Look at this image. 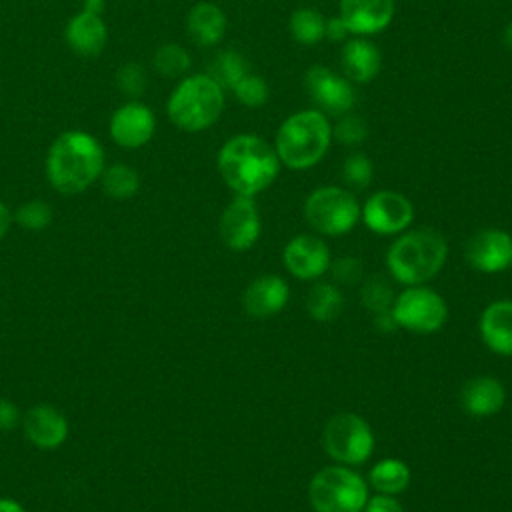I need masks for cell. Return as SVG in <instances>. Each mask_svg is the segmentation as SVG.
Segmentation results:
<instances>
[{"instance_id":"cell-1","label":"cell","mask_w":512,"mask_h":512,"mask_svg":"<svg viewBox=\"0 0 512 512\" xmlns=\"http://www.w3.org/2000/svg\"><path fill=\"white\" fill-rule=\"evenodd\" d=\"M216 164L226 186L240 196H256L266 190L280 170L274 146L254 134L228 138L218 152Z\"/></svg>"},{"instance_id":"cell-2","label":"cell","mask_w":512,"mask_h":512,"mask_svg":"<svg viewBox=\"0 0 512 512\" xmlns=\"http://www.w3.org/2000/svg\"><path fill=\"white\" fill-rule=\"evenodd\" d=\"M104 170L100 142L82 130L62 132L46 154V178L60 194L88 190Z\"/></svg>"},{"instance_id":"cell-3","label":"cell","mask_w":512,"mask_h":512,"mask_svg":"<svg viewBox=\"0 0 512 512\" xmlns=\"http://www.w3.org/2000/svg\"><path fill=\"white\" fill-rule=\"evenodd\" d=\"M330 140L332 126L328 116L320 110H302L280 124L274 150L280 164L292 170H306L326 156Z\"/></svg>"},{"instance_id":"cell-4","label":"cell","mask_w":512,"mask_h":512,"mask_svg":"<svg viewBox=\"0 0 512 512\" xmlns=\"http://www.w3.org/2000/svg\"><path fill=\"white\" fill-rule=\"evenodd\" d=\"M446 256V238L434 228H420L402 234L390 246L386 264L394 280L406 286H418L440 272Z\"/></svg>"},{"instance_id":"cell-5","label":"cell","mask_w":512,"mask_h":512,"mask_svg":"<svg viewBox=\"0 0 512 512\" xmlns=\"http://www.w3.org/2000/svg\"><path fill=\"white\" fill-rule=\"evenodd\" d=\"M224 110V90L208 74H192L176 84L166 112L170 122L184 132L210 128Z\"/></svg>"},{"instance_id":"cell-6","label":"cell","mask_w":512,"mask_h":512,"mask_svg":"<svg viewBox=\"0 0 512 512\" xmlns=\"http://www.w3.org/2000/svg\"><path fill=\"white\" fill-rule=\"evenodd\" d=\"M314 512H362L368 488L360 474L346 466H326L314 474L308 486Z\"/></svg>"},{"instance_id":"cell-7","label":"cell","mask_w":512,"mask_h":512,"mask_svg":"<svg viewBox=\"0 0 512 512\" xmlns=\"http://www.w3.org/2000/svg\"><path fill=\"white\" fill-rule=\"evenodd\" d=\"M306 222L324 236H342L360 220V204L340 186L316 188L304 202Z\"/></svg>"},{"instance_id":"cell-8","label":"cell","mask_w":512,"mask_h":512,"mask_svg":"<svg viewBox=\"0 0 512 512\" xmlns=\"http://www.w3.org/2000/svg\"><path fill=\"white\" fill-rule=\"evenodd\" d=\"M326 454L342 466L366 462L374 452V432L370 424L352 412L334 414L322 432Z\"/></svg>"},{"instance_id":"cell-9","label":"cell","mask_w":512,"mask_h":512,"mask_svg":"<svg viewBox=\"0 0 512 512\" xmlns=\"http://www.w3.org/2000/svg\"><path fill=\"white\" fill-rule=\"evenodd\" d=\"M390 310L398 326L416 334H432L440 330L448 316L442 296L422 284L408 286L392 302Z\"/></svg>"},{"instance_id":"cell-10","label":"cell","mask_w":512,"mask_h":512,"mask_svg":"<svg viewBox=\"0 0 512 512\" xmlns=\"http://www.w3.org/2000/svg\"><path fill=\"white\" fill-rule=\"evenodd\" d=\"M304 88L320 112L342 116L348 114L356 104L352 84L322 64H314L306 70Z\"/></svg>"},{"instance_id":"cell-11","label":"cell","mask_w":512,"mask_h":512,"mask_svg":"<svg viewBox=\"0 0 512 512\" xmlns=\"http://www.w3.org/2000/svg\"><path fill=\"white\" fill-rule=\"evenodd\" d=\"M260 214L254 202V196H240L224 208L218 230L222 242L234 250V252H244L252 248L260 236Z\"/></svg>"},{"instance_id":"cell-12","label":"cell","mask_w":512,"mask_h":512,"mask_svg":"<svg viewBox=\"0 0 512 512\" xmlns=\"http://www.w3.org/2000/svg\"><path fill=\"white\" fill-rule=\"evenodd\" d=\"M360 216L372 232L388 236L408 228L414 218V208L404 194L394 190H380L364 202Z\"/></svg>"},{"instance_id":"cell-13","label":"cell","mask_w":512,"mask_h":512,"mask_svg":"<svg viewBox=\"0 0 512 512\" xmlns=\"http://www.w3.org/2000/svg\"><path fill=\"white\" fill-rule=\"evenodd\" d=\"M464 258L478 272H502L512 264V236L498 228L480 230L466 242Z\"/></svg>"},{"instance_id":"cell-14","label":"cell","mask_w":512,"mask_h":512,"mask_svg":"<svg viewBox=\"0 0 512 512\" xmlns=\"http://www.w3.org/2000/svg\"><path fill=\"white\" fill-rule=\"evenodd\" d=\"M156 130L154 112L142 102H126L114 110L110 118V138L128 150L142 148Z\"/></svg>"},{"instance_id":"cell-15","label":"cell","mask_w":512,"mask_h":512,"mask_svg":"<svg viewBox=\"0 0 512 512\" xmlns=\"http://www.w3.org/2000/svg\"><path fill=\"white\" fill-rule=\"evenodd\" d=\"M284 264L292 276L300 280H314L330 268V252L318 236L300 234L286 244Z\"/></svg>"},{"instance_id":"cell-16","label":"cell","mask_w":512,"mask_h":512,"mask_svg":"<svg viewBox=\"0 0 512 512\" xmlns=\"http://www.w3.org/2000/svg\"><path fill=\"white\" fill-rule=\"evenodd\" d=\"M22 428L30 444L40 450H54L62 446L70 432L66 416L50 404L32 406L22 418Z\"/></svg>"},{"instance_id":"cell-17","label":"cell","mask_w":512,"mask_h":512,"mask_svg":"<svg viewBox=\"0 0 512 512\" xmlns=\"http://www.w3.org/2000/svg\"><path fill=\"white\" fill-rule=\"evenodd\" d=\"M338 16L354 36L378 34L394 18V0H340Z\"/></svg>"},{"instance_id":"cell-18","label":"cell","mask_w":512,"mask_h":512,"mask_svg":"<svg viewBox=\"0 0 512 512\" xmlns=\"http://www.w3.org/2000/svg\"><path fill=\"white\" fill-rule=\"evenodd\" d=\"M288 294V284L280 276H258L246 286L242 306L254 318H270L286 306Z\"/></svg>"},{"instance_id":"cell-19","label":"cell","mask_w":512,"mask_h":512,"mask_svg":"<svg viewBox=\"0 0 512 512\" xmlns=\"http://www.w3.org/2000/svg\"><path fill=\"white\" fill-rule=\"evenodd\" d=\"M504 402L506 390L494 376H474L466 380L460 390V404L464 412L476 418H486L500 412Z\"/></svg>"},{"instance_id":"cell-20","label":"cell","mask_w":512,"mask_h":512,"mask_svg":"<svg viewBox=\"0 0 512 512\" xmlns=\"http://www.w3.org/2000/svg\"><path fill=\"white\" fill-rule=\"evenodd\" d=\"M64 36L74 54L96 56L106 46L108 30L102 16L82 10L70 18Z\"/></svg>"},{"instance_id":"cell-21","label":"cell","mask_w":512,"mask_h":512,"mask_svg":"<svg viewBox=\"0 0 512 512\" xmlns=\"http://www.w3.org/2000/svg\"><path fill=\"white\" fill-rule=\"evenodd\" d=\"M482 342L500 356H512V302L498 300L480 316Z\"/></svg>"},{"instance_id":"cell-22","label":"cell","mask_w":512,"mask_h":512,"mask_svg":"<svg viewBox=\"0 0 512 512\" xmlns=\"http://www.w3.org/2000/svg\"><path fill=\"white\" fill-rule=\"evenodd\" d=\"M340 62L348 80L368 84L380 72L382 54L376 44L362 36H356L352 40H346L340 54Z\"/></svg>"},{"instance_id":"cell-23","label":"cell","mask_w":512,"mask_h":512,"mask_svg":"<svg viewBox=\"0 0 512 512\" xmlns=\"http://www.w3.org/2000/svg\"><path fill=\"white\" fill-rule=\"evenodd\" d=\"M226 14L212 2H198L186 16V30L190 40L200 48H212L220 44L226 32Z\"/></svg>"},{"instance_id":"cell-24","label":"cell","mask_w":512,"mask_h":512,"mask_svg":"<svg viewBox=\"0 0 512 512\" xmlns=\"http://www.w3.org/2000/svg\"><path fill=\"white\" fill-rule=\"evenodd\" d=\"M370 484L380 494H390V496L400 494L410 484V468L402 460H396V458L380 460L370 470Z\"/></svg>"},{"instance_id":"cell-25","label":"cell","mask_w":512,"mask_h":512,"mask_svg":"<svg viewBox=\"0 0 512 512\" xmlns=\"http://www.w3.org/2000/svg\"><path fill=\"white\" fill-rule=\"evenodd\" d=\"M288 30L292 40L304 46L318 44L324 40V30H326V18L320 10L316 8H298L290 14Z\"/></svg>"},{"instance_id":"cell-26","label":"cell","mask_w":512,"mask_h":512,"mask_svg":"<svg viewBox=\"0 0 512 512\" xmlns=\"http://www.w3.org/2000/svg\"><path fill=\"white\" fill-rule=\"evenodd\" d=\"M222 90H232L246 74H248V64L242 54L236 50H222L218 52L206 72Z\"/></svg>"},{"instance_id":"cell-27","label":"cell","mask_w":512,"mask_h":512,"mask_svg":"<svg viewBox=\"0 0 512 512\" xmlns=\"http://www.w3.org/2000/svg\"><path fill=\"white\" fill-rule=\"evenodd\" d=\"M342 294L336 286L318 282L312 286V290L306 296V310L308 316L318 322H330L334 320L342 310Z\"/></svg>"},{"instance_id":"cell-28","label":"cell","mask_w":512,"mask_h":512,"mask_svg":"<svg viewBox=\"0 0 512 512\" xmlns=\"http://www.w3.org/2000/svg\"><path fill=\"white\" fill-rule=\"evenodd\" d=\"M100 180H102L104 192L116 200H128L140 188V176L128 164H112L104 168L100 174Z\"/></svg>"},{"instance_id":"cell-29","label":"cell","mask_w":512,"mask_h":512,"mask_svg":"<svg viewBox=\"0 0 512 512\" xmlns=\"http://www.w3.org/2000/svg\"><path fill=\"white\" fill-rule=\"evenodd\" d=\"M152 62L158 74L166 78H178L190 68V54L180 44L168 42L154 52Z\"/></svg>"},{"instance_id":"cell-30","label":"cell","mask_w":512,"mask_h":512,"mask_svg":"<svg viewBox=\"0 0 512 512\" xmlns=\"http://www.w3.org/2000/svg\"><path fill=\"white\" fill-rule=\"evenodd\" d=\"M16 222L32 232H40L52 222V208L44 200H28L16 210Z\"/></svg>"},{"instance_id":"cell-31","label":"cell","mask_w":512,"mask_h":512,"mask_svg":"<svg viewBox=\"0 0 512 512\" xmlns=\"http://www.w3.org/2000/svg\"><path fill=\"white\" fill-rule=\"evenodd\" d=\"M236 100L248 108H258L268 100V84L258 74H246L234 88Z\"/></svg>"},{"instance_id":"cell-32","label":"cell","mask_w":512,"mask_h":512,"mask_svg":"<svg viewBox=\"0 0 512 512\" xmlns=\"http://www.w3.org/2000/svg\"><path fill=\"white\" fill-rule=\"evenodd\" d=\"M372 174H374V166L370 162V158L362 152H354L344 160L342 166V178L354 186V188H366L372 182Z\"/></svg>"},{"instance_id":"cell-33","label":"cell","mask_w":512,"mask_h":512,"mask_svg":"<svg viewBox=\"0 0 512 512\" xmlns=\"http://www.w3.org/2000/svg\"><path fill=\"white\" fill-rule=\"evenodd\" d=\"M332 136L346 146H358L368 136V124L356 114H342L338 124L332 128Z\"/></svg>"},{"instance_id":"cell-34","label":"cell","mask_w":512,"mask_h":512,"mask_svg":"<svg viewBox=\"0 0 512 512\" xmlns=\"http://www.w3.org/2000/svg\"><path fill=\"white\" fill-rule=\"evenodd\" d=\"M362 300H364L366 308L376 314V312L392 308V290L384 278H380V276L370 278L362 286Z\"/></svg>"},{"instance_id":"cell-35","label":"cell","mask_w":512,"mask_h":512,"mask_svg":"<svg viewBox=\"0 0 512 512\" xmlns=\"http://www.w3.org/2000/svg\"><path fill=\"white\" fill-rule=\"evenodd\" d=\"M116 86L126 96H140L146 90V72L136 62H126L116 72Z\"/></svg>"},{"instance_id":"cell-36","label":"cell","mask_w":512,"mask_h":512,"mask_svg":"<svg viewBox=\"0 0 512 512\" xmlns=\"http://www.w3.org/2000/svg\"><path fill=\"white\" fill-rule=\"evenodd\" d=\"M360 264L362 262L356 260V258H340V260H336L330 266H332V274H334L336 280L350 284V282H356L360 278V274H362V266Z\"/></svg>"},{"instance_id":"cell-37","label":"cell","mask_w":512,"mask_h":512,"mask_svg":"<svg viewBox=\"0 0 512 512\" xmlns=\"http://www.w3.org/2000/svg\"><path fill=\"white\" fill-rule=\"evenodd\" d=\"M18 422H20L18 406L8 398H0V432L16 428Z\"/></svg>"},{"instance_id":"cell-38","label":"cell","mask_w":512,"mask_h":512,"mask_svg":"<svg viewBox=\"0 0 512 512\" xmlns=\"http://www.w3.org/2000/svg\"><path fill=\"white\" fill-rule=\"evenodd\" d=\"M364 512H404L400 502L390 494H378L364 504Z\"/></svg>"},{"instance_id":"cell-39","label":"cell","mask_w":512,"mask_h":512,"mask_svg":"<svg viewBox=\"0 0 512 512\" xmlns=\"http://www.w3.org/2000/svg\"><path fill=\"white\" fill-rule=\"evenodd\" d=\"M348 34H350V32H348V28H346V24L342 22L340 16H332V18L326 20L324 38H328V40H332V42H342V40H346Z\"/></svg>"},{"instance_id":"cell-40","label":"cell","mask_w":512,"mask_h":512,"mask_svg":"<svg viewBox=\"0 0 512 512\" xmlns=\"http://www.w3.org/2000/svg\"><path fill=\"white\" fill-rule=\"evenodd\" d=\"M10 222H12V214H10L8 206L4 202H0V240L6 236Z\"/></svg>"},{"instance_id":"cell-41","label":"cell","mask_w":512,"mask_h":512,"mask_svg":"<svg viewBox=\"0 0 512 512\" xmlns=\"http://www.w3.org/2000/svg\"><path fill=\"white\" fill-rule=\"evenodd\" d=\"M0 512H26V510L14 498H0Z\"/></svg>"},{"instance_id":"cell-42","label":"cell","mask_w":512,"mask_h":512,"mask_svg":"<svg viewBox=\"0 0 512 512\" xmlns=\"http://www.w3.org/2000/svg\"><path fill=\"white\" fill-rule=\"evenodd\" d=\"M82 10L102 16V12H104V0H84V8H82Z\"/></svg>"},{"instance_id":"cell-43","label":"cell","mask_w":512,"mask_h":512,"mask_svg":"<svg viewBox=\"0 0 512 512\" xmlns=\"http://www.w3.org/2000/svg\"><path fill=\"white\" fill-rule=\"evenodd\" d=\"M504 44L512 50V22L506 26V30H504Z\"/></svg>"},{"instance_id":"cell-44","label":"cell","mask_w":512,"mask_h":512,"mask_svg":"<svg viewBox=\"0 0 512 512\" xmlns=\"http://www.w3.org/2000/svg\"><path fill=\"white\" fill-rule=\"evenodd\" d=\"M510 266H512V264H510Z\"/></svg>"}]
</instances>
